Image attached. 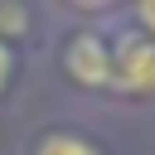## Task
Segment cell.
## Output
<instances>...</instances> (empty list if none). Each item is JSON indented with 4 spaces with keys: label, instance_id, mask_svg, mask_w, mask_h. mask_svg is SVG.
<instances>
[{
    "label": "cell",
    "instance_id": "obj_4",
    "mask_svg": "<svg viewBox=\"0 0 155 155\" xmlns=\"http://www.w3.org/2000/svg\"><path fill=\"white\" fill-rule=\"evenodd\" d=\"M0 24H10V29H19V24H24V15H19V10H0Z\"/></svg>",
    "mask_w": 155,
    "mask_h": 155
},
{
    "label": "cell",
    "instance_id": "obj_5",
    "mask_svg": "<svg viewBox=\"0 0 155 155\" xmlns=\"http://www.w3.org/2000/svg\"><path fill=\"white\" fill-rule=\"evenodd\" d=\"M5 78H10V48L0 44V87H5Z\"/></svg>",
    "mask_w": 155,
    "mask_h": 155
},
{
    "label": "cell",
    "instance_id": "obj_3",
    "mask_svg": "<svg viewBox=\"0 0 155 155\" xmlns=\"http://www.w3.org/2000/svg\"><path fill=\"white\" fill-rule=\"evenodd\" d=\"M39 155H97V150L87 140H78V136H48L39 145Z\"/></svg>",
    "mask_w": 155,
    "mask_h": 155
},
{
    "label": "cell",
    "instance_id": "obj_1",
    "mask_svg": "<svg viewBox=\"0 0 155 155\" xmlns=\"http://www.w3.org/2000/svg\"><path fill=\"white\" fill-rule=\"evenodd\" d=\"M111 82L126 92H150L155 87V44L140 34H121L111 48Z\"/></svg>",
    "mask_w": 155,
    "mask_h": 155
},
{
    "label": "cell",
    "instance_id": "obj_6",
    "mask_svg": "<svg viewBox=\"0 0 155 155\" xmlns=\"http://www.w3.org/2000/svg\"><path fill=\"white\" fill-rule=\"evenodd\" d=\"M140 19H145V24H150V34H155V0H150V5H140Z\"/></svg>",
    "mask_w": 155,
    "mask_h": 155
},
{
    "label": "cell",
    "instance_id": "obj_2",
    "mask_svg": "<svg viewBox=\"0 0 155 155\" xmlns=\"http://www.w3.org/2000/svg\"><path fill=\"white\" fill-rule=\"evenodd\" d=\"M68 73L82 87H102L111 82V48L102 44V34H78L68 44Z\"/></svg>",
    "mask_w": 155,
    "mask_h": 155
}]
</instances>
